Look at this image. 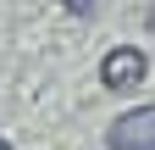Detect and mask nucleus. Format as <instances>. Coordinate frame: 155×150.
Returning <instances> with one entry per match:
<instances>
[{
	"label": "nucleus",
	"mask_w": 155,
	"mask_h": 150,
	"mask_svg": "<svg viewBox=\"0 0 155 150\" xmlns=\"http://www.w3.org/2000/svg\"><path fill=\"white\" fill-rule=\"evenodd\" d=\"M105 145L111 150H155V106H139L127 117H116L105 128Z\"/></svg>",
	"instance_id": "1"
},
{
	"label": "nucleus",
	"mask_w": 155,
	"mask_h": 150,
	"mask_svg": "<svg viewBox=\"0 0 155 150\" xmlns=\"http://www.w3.org/2000/svg\"><path fill=\"white\" fill-rule=\"evenodd\" d=\"M144 67H150V61H144V50H127V45H122V50H111L105 61H100V84L116 89V95H127V89H139V84H144Z\"/></svg>",
	"instance_id": "2"
},
{
	"label": "nucleus",
	"mask_w": 155,
	"mask_h": 150,
	"mask_svg": "<svg viewBox=\"0 0 155 150\" xmlns=\"http://www.w3.org/2000/svg\"><path fill=\"white\" fill-rule=\"evenodd\" d=\"M0 150H6V145H0Z\"/></svg>",
	"instance_id": "3"
}]
</instances>
